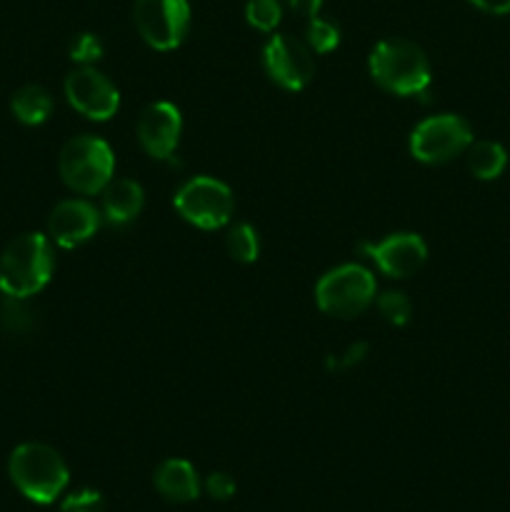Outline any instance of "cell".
<instances>
[{"mask_svg": "<svg viewBox=\"0 0 510 512\" xmlns=\"http://www.w3.org/2000/svg\"><path fill=\"white\" fill-rule=\"evenodd\" d=\"M473 143V130L460 115L440 113L420 120L410 133V155L425 165H440L458 158Z\"/></svg>", "mask_w": 510, "mask_h": 512, "instance_id": "obj_7", "label": "cell"}, {"mask_svg": "<svg viewBox=\"0 0 510 512\" xmlns=\"http://www.w3.org/2000/svg\"><path fill=\"white\" fill-rule=\"evenodd\" d=\"M25 300L28 298H10V295H5L3 305H0V328H3L5 333L25 335L33 330L35 313Z\"/></svg>", "mask_w": 510, "mask_h": 512, "instance_id": "obj_19", "label": "cell"}, {"mask_svg": "<svg viewBox=\"0 0 510 512\" xmlns=\"http://www.w3.org/2000/svg\"><path fill=\"white\" fill-rule=\"evenodd\" d=\"M375 305H378L380 318L388 325H393V328L408 325L410 313H413V303H410L408 295L400 293V290H388V293L378 295V298H375Z\"/></svg>", "mask_w": 510, "mask_h": 512, "instance_id": "obj_21", "label": "cell"}, {"mask_svg": "<svg viewBox=\"0 0 510 512\" xmlns=\"http://www.w3.org/2000/svg\"><path fill=\"white\" fill-rule=\"evenodd\" d=\"M65 98L88 120H110L120 108V93L93 65H80L65 78Z\"/></svg>", "mask_w": 510, "mask_h": 512, "instance_id": "obj_10", "label": "cell"}, {"mask_svg": "<svg viewBox=\"0 0 510 512\" xmlns=\"http://www.w3.org/2000/svg\"><path fill=\"white\" fill-rule=\"evenodd\" d=\"M205 490H208V495L213 500L225 503V500L233 498L235 490H238V485H235V480L230 478L228 473H213V475H208V480H205Z\"/></svg>", "mask_w": 510, "mask_h": 512, "instance_id": "obj_25", "label": "cell"}, {"mask_svg": "<svg viewBox=\"0 0 510 512\" xmlns=\"http://www.w3.org/2000/svg\"><path fill=\"white\" fill-rule=\"evenodd\" d=\"M280 3H283L285 8L293 10L295 15H300V18L310 20L320 13V5H323V0H280Z\"/></svg>", "mask_w": 510, "mask_h": 512, "instance_id": "obj_26", "label": "cell"}, {"mask_svg": "<svg viewBox=\"0 0 510 512\" xmlns=\"http://www.w3.org/2000/svg\"><path fill=\"white\" fill-rule=\"evenodd\" d=\"M478 10H485L490 15H505L510 13V0H468Z\"/></svg>", "mask_w": 510, "mask_h": 512, "instance_id": "obj_28", "label": "cell"}, {"mask_svg": "<svg viewBox=\"0 0 510 512\" xmlns=\"http://www.w3.org/2000/svg\"><path fill=\"white\" fill-rule=\"evenodd\" d=\"M135 28L155 50H175L190 28L188 0H135Z\"/></svg>", "mask_w": 510, "mask_h": 512, "instance_id": "obj_8", "label": "cell"}, {"mask_svg": "<svg viewBox=\"0 0 510 512\" xmlns=\"http://www.w3.org/2000/svg\"><path fill=\"white\" fill-rule=\"evenodd\" d=\"M183 133V115L168 100L150 103L138 118V140L148 155L158 160L173 158Z\"/></svg>", "mask_w": 510, "mask_h": 512, "instance_id": "obj_12", "label": "cell"}, {"mask_svg": "<svg viewBox=\"0 0 510 512\" xmlns=\"http://www.w3.org/2000/svg\"><path fill=\"white\" fill-rule=\"evenodd\" d=\"M365 355H368V343H353L338 358V368H353V365H358Z\"/></svg>", "mask_w": 510, "mask_h": 512, "instance_id": "obj_27", "label": "cell"}, {"mask_svg": "<svg viewBox=\"0 0 510 512\" xmlns=\"http://www.w3.org/2000/svg\"><path fill=\"white\" fill-rule=\"evenodd\" d=\"M153 485L168 503H193L200 495L198 473L183 458L163 460L155 470Z\"/></svg>", "mask_w": 510, "mask_h": 512, "instance_id": "obj_15", "label": "cell"}, {"mask_svg": "<svg viewBox=\"0 0 510 512\" xmlns=\"http://www.w3.org/2000/svg\"><path fill=\"white\" fill-rule=\"evenodd\" d=\"M10 110L23 125H40L53 113V95L40 85H25L10 98Z\"/></svg>", "mask_w": 510, "mask_h": 512, "instance_id": "obj_16", "label": "cell"}, {"mask_svg": "<svg viewBox=\"0 0 510 512\" xmlns=\"http://www.w3.org/2000/svg\"><path fill=\"white\" fill-rule=\"evenodd\" d=\"M60 178L70 190L83 195L103 193L113 180L115 155L103 138L78 135L70 138L60 150Z\"/></svg>", "mask_w": 510, "mask_h": 512, "instance_id": "obj_4", "label": "cell"}, {"mask_svg": "<svg viewBox=\"0 0 510 512\" xmlns=\"http://www.w3.org/2000/svg\"><path fill=\"white\" fill-rule=\"evenodd\" d=\"M370 78L393 95H428L430 60L418 43L408 38H385L370 50Z\"/></svg>", "mask_w": 510, "mask_h": 512, "instance_id": "obj_1", "label": "cell"}, {"mask_svg": "<svg viewBox=\"0 0 510 512\" xmlns=\"http://www.w3.org/2000/svg\"><path fill=\"white\" fill-rule=\"evenodd\" d=\"M8 473L15 488L38 505H50L60 498L70 473L58 450L43 443H23L10 453Z\"/></svg>", "mask_w": 510, "mask_h": 512, "instance_id": "obj_3", "label": "cell"}, {"mask_svg": "<svg viewBox=\"0 0 510 512\" xmlns=\"http://www.w3.org/2000/svg\"><path fill=\"white\" fill-rule=\"evenodd\" d=\"M305 45L318 55L330 53V50H335L340 45V28L335 23H330V20L315 15L305 25Z\"/></svg>", "mask_w": 510, "mask_h": 512, "instance_id": "obj_20", "label": "cell"}, {"mask_svg": "<svg viewBox=\"0 0 510 512\" xmlns=\"http://www.w3.org/2000/svg\"><path fill=\"white\" fill-rule=\"evenodd\" d=\"M175 210L200 230H218L230 223L235 210L233 190L218 178L195 175L185 180L173 198Z\"/></svg>", "mask_w": 510, "mask_h": 512, "instance_id": "obj_6", "label": "cell"}, {"mask_svg": "<svg viewBox=\"0 0 510 512\" xmlns=\"http://www.w3.org/2000/svg\"><path fill=\"white\" fill-rule=\"evenodd\" d=\"M280 18H283L280 0H248V5H245V20L260 33H273Z\"/></svg>", "mask_w": 510, "mask_h": 512, "instance_id": "obj_22", "label": "cell"}, {"mask_svg": "<svg viewBox=\"0 0 510 512\" xmlns=\"http://www.w3.org/2000/svg\"><path fill=\"white\" fill-rule=\"evenodd\" d=\"M263 68L283 90H303L315 75L313 50L293 35L275 33L263 48Z\"/></svg>", "mask_w": 510, "mask_h": 512, "instance_id": "obj_9", "label": "cell"}, {"mask_svg": "<svg viewBox=\"0 0 510 512\" xmlns=\"http://www.w3.org/2000/svg\"><path fill=\"white\" fill-rule=\"evenodd\" d=\"M103 223V213L88 200H63L48 218V235L60 248H78L88 243Z\"/></svg>", "mask_w": 510, "mask_h": 512, "instance_id": "obj_13", "label": "cell"}, {"mask_svg": "<svg viewBox=\"0 0 510 512\" xmlns=\"http://www.w3.org/2000/svg\"><path fill=\"white\" fill-rule=\"evenodd\" d=\"M375 275L358 263L328 270L315 285V303L333 318H355L375 303Z\"/></svg>", "mask_w": 510, "mask_h": 512, "instance_id": "obj_5", "label": "cell"}, {"mask_svg": "<svg viewBox=\"0 0 510 512\" xmlns=\"http://www.w3.org/2000/svg\"><path fill=\"white\" fill-rule=\"evenodd\" d=\"M63 512H103L105 510V498L98 490H78V493H70L68 498L60 505Z\"/></svg>", "mask_w": 510, "mask_h": 512, "instance_id": "obj_24", "label": "cell"}, {"mask_svg": "<svg viewBox=\"0 0 510 512\" xmlns=\"http://www.w3.org/2000/svg\"><path fill=\"white\" fill-rule=\"evenodd\" d=\"M55 268L53 243L43 233H23L0 255V293L30 298L50 283Z\"/></svg>", "mask_w": 510, "mask_h": 512, "instance_id": "obj_2", "label": "cell"}, {"mask_svg": "<svg viewBox=\"0 0 510 512\" xmlns=\"http://www.w3.org/2000/svg\"><path fill=\"white\" fill-rule=\"evenodd\" d=\"M360 250L378 265L388 278H410L423 268L428 258V245L415 233H393L380 243H360Z\"/></svg>", "mask_w": 510, "mask_h": 512, "instance_id": "obj_11", "label": "cell"}, {"mask_svg": "<svg viewBox=\"0 0 510 512\" xmlns=\"http://www.w3.org/2000/svg\"><path fill=\"white\" fill-rule=\"evenodd\" d=\"M103 43H100L98 35L93 33H80L75 35L73 43H70V58L80 65H93L103 58Z\"/></svg>", "mask_w": 510, "mask_h": 512, "instance_id": "obj_23", "label": "cell"}, {"mask_svg": "<svg viewBox=\"0 0 510 512\" xmlns=\"http://www.w3.org/2000/svg\"><path fill=\"white\" fill-rule=\"evenodd\" d=\"M145 193L143 185L130 178H113L103 188V220L105 223L123 228L130 225L140 213H143Z\"/></svg>", "mask_w": 510, "mask_h": 512, "instance_id": "obj_14", "label": "cell"}, {"mask_svg": "<svg viewBox=\"0 0 510 512\" xmlns=\"http://www.w3.org/2000/svg\"><path fill=\"white\" fill-rule=\"evenodd\" d=\"M225 248H228V255L235 260V263L250 265L258 260L260 255V238L258 230L248 223H238L228 230L225 235Z\"/></svg>", "mask_w": 510, "mask_h": 512, "instance_id": "obj_18", "label": "cell"}, {"mask_svg": "<svg viewBox=\"0 0 510 512\" xmlns=\"http://www.w3.org/2000/svg\"><path fill=\"white\" fill-rule=\"evenodd\" d=\"M508 165V153L500 143L493 140H478L468 148V170L478 180H495Z\"/></svg>", "mask_w": 510, "mask_h": 512, "instance_id": "obj_17", "label": "cell"}]
</instances>
